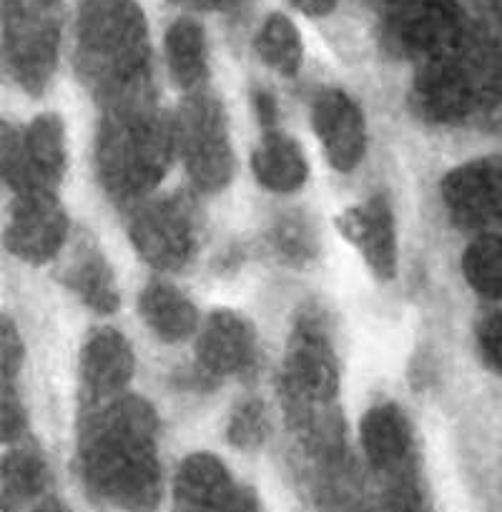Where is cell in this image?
I'll list each match as a JSON object with an SVG mask.
<instances>
[{"label":"cell","instance_id":"6da1fadb","mask_svg":"<svg viewBox=\"0 0 502 512\" xmlns=\"http://www.w3.org/2000/svg\"><path fill=\"white\" fill-rule=\"evenodd\" d=\"M159 417L146 400L121 395L91 407L78 432V472L93 500L126 512H154L164 497Z\"/></svg>","mask_w":502,"mask_h":512},{"label":"cell","instance_id":"7a4b0ae2","mask_svg":"<svg viewBox=\"0 0 502 512\" xmlns=\"http://www.w3.org/2000/svg\"><path fill=\"white\" fill-rule=\"evenodd\" d=\"M174 149V121L156 106L149 86L106 101L96 136V171L108 194L139 199L154 191Z\"/></svg>","mask_w":502,"mask_h":512},{"label":"cell","instance_id":"3957f363","mask_svg":"<svg viewBox=\"0 0 502 512\" xmlns=\"http://www.w3.org/2000/svg\"><path fill=\"white\" fill-rule=\"evenodd\" d=\"M149 56V23L136 0H86L76 31V68L103 103L149 86Z\"/></svg>","mask_w":502,"mask_h":512},{"label":"cell","instance_id":"277c9868","mask_svg":"<svg viewBox=\"0 0 502 512\" xmlns=\"http://www.w3.org/2000/svg\"><path fill=\"white\" fill-rule=\"evenodd\" d=\"M500 81L497 53L467 36L455 51L420 63L415 81L417 111L427 121H462L482 106L485 98L495 96Z\"/></svg>","mask_w":502,"mask_h":512},{"label":"cell","instance_id":"5b68a950","mask_svg":"<svg viewBox=\"0 0 502 512\" xmlns=\"http://www.w3.org/2000/svg\"><path fill=\"white\" fill-rule=\"evenodd\" d=\"M339 392V367L327 334L312 322L302 319L289 339L282 367V397L287 412L299 430L327 435L329 407Z\"/></svg>","mask_w":502,"mask_h":512},{"label":"cell","instance_id":"8992f818","mask_svg":"<svg viewBox=\"0 0 502 512\" xmlns=\"http://www.w3.org/2000/svg\"><path fill=\"white\" fill-rule=\"evenodd\" d=\"M364 457L385 480L387 500L395 512H430V497L420 475L415 432L397 405H377L359 425Z\"/></svg>","mask_w":502,"mask_h":512},{"label":"cell","instance_id":"52a82bcc","mask_svg":"<svg viewBox=\"0 0 502 512\" xmlns=\"http://www.w3.org/2000/svg\"><path fill=\"white\" fill-rule=\"evenodd\" d=\"M63 0H3L6 66L21 88L38 96L58 63Z\"/></svg>","mask_w":502,"mask_h":512},{"label":"cell","instance_id":"ba28073f","mask_svg":"<svg viewBox=\"0 0 502 512\" xmlns=\"http://www.w3.org/2000/svg\"><path fill=\"white\" fill-rule=\"evenodd\" d=\"M174 134L191 181L206 194L224 189L234 176V149L219 98L204 88L189 93L174 118Z\"/></svg>","mask_w":502,"mask_h":512},{"label":"cell","instance_id":"9c48e42d","mask_svg":"<svg viewBox=\"0 0 502 512\" xmlns=\"http://www.w3.org/2000/svg\"><path fill=\"white\" fill-rule=\"evenodd\" d=\"M382 31L392 51L417 63L455 51L470 36L457 0H385Z\"/></svg>","mask_w":502,"mask_h":512},{"label":"cell","instance_id":"30bf717a","mask_svg":"<svg viewBox=\"0 0 502 512\" xmlns=\"http://www.w3.org/2000/svg\"><path fill=\"white\" fill-rule=\"evenodd\" d=\"M66 161V126L56 113H41L26 128L3 126V179L13 194L56 191Z\"/></svg>","mask_w":502,"mask_h":512},{"label":"cell","instance_id":"8fae6325","mask_svg":"<svg viewBox=\"0 0 502 512\" xmlns=\"http://www.w3.org/2000/svg\"><path fill=\"white\" fill-rule=\"evenodd\" d=\"M134 249L159 272H176L196 251V224L184 199H154L134 211L129 221Z\"/></svg>","mask_w":502,"mask_h":512},{"label":"cell","instance_id":"7c38bea8","mask_svg":"<svg viewBox=\"0 0 502 512\" xmlns=\"http://www.w3.org/2000/svg\"><path fill=\"white\" fill-rule=\"evenodd\" d=\"M68 236V216L56 191L16 194L6 226V246L28 264H46L63 249Z\"/></svg>","mask_w":502,"mask_h":512},{"label":"cell","instance_id":"4fadbf2b","mask_svg":"<svg viewBox=\"0 0 502 512\" xmlns=\"http://www.w3.org/2000/svg\"><path fill=\"white\" fill-rule=\"evenodd\" d=\"M442 201L465 229H502V159L460 164L442 179Z\"/></svg>","mask_w":502,"mask_h":512},{"label":"cell","instance_id":"5bb4252c","mask_svg":"<svg viewBox=\"0 0 502 512\" xmlns=\"http://www.w3.org/2000/svg\"><path fill=\"white\" fill-rule=\"evenodd\" d=\"M174 500L179 512H262L257 495L241 490L229 467L211 452H196L181 462Z\"/></svg>","mask_w":502,"mask_h":512},{"label":"cell","instance_id":"9a60e30c","mask_svg":"<svg viewBox=\"0 0 502 512\" xmlns=\"http://www.w3.org/2000/svg\"><path fill=\"white\" fill-rule=\"evenodd\" d=\"M312 123L324 156L334 169L347 174L362 164L367 154V126L362 108L352 96L337 88L319 91L312 103Z\"/></svg>","mask_w":502,"mask_h":512},{"label":"cell","instance_id":"2e32d148","mask_svg":"<svg viewBox=\"0 0 502 512\" xmlns=\"http://www.w3.org/2000/svg\"><path fill=\"white\" fill-rule=\"evenodd\" d=\"M339 231L354 249L362 254L372 274L382 282L397 277L400 267V246H397V224L390 204L382 196L352 206L337 219Z\"/></svg>","mask_w":502,"mask_h":512},{"label":"cell","instance_id":"e0dca14e","mask_svg":"<svg viewBox=\"0 0 502 512\" xmlns=\"http://www.w3.org/2000/svg\"><path fill=\"white\" fill-rule=\"evenodd\" d=\"M134 349L118 329L103 327L81 349V387L88 407L121 397L134 377Z\"/></svg>","mask_w":502,"mask_h":512},{"label":"cell","instance_id":"ac0fdd59","mask_svg":"<svg viewBox=\"0 0 502 512\" xmlns=\"http://www.w3.org/2000/svg\"><path fill=\"white\" fill-rule=\"evenodd\" d=\"M257 354V334L249 319L241 314L221 309L209 314L199 327L196 339V367L201 377L224 379L239 374L254 362Z\"/></svg>","mask_w":502,"mask_h":512},{"label":"cell","instance_id":"d6986e66","mask_svg":"<svg viewBox=\"0 0 502 512\" xmlns=\"http://www.w3.org/2000/svg\"><path fill=\"white\" fill-rule=\"evenodd\" d=\"M251 171L257 176L264 189L274 194H292L302 189L309 176V164L304 159V151L292 136L282 131H267L262 144L251 156Z\"/></svg>","mask_w":502,"mask_h":512},{"label":"cell","instance_id":"ffe728a7","mask_svg":"<svg viewBox=\"0 0 502 512\" xmlns=\"http://www.w3.org/2000/svg\"><path fill=\"white\" fill-rule=\"evenodd\" d=\"M141 319L164 342H184L199 332V312L194 304L169 282H151L139 297Z\"/></svg>","mask_w":502,"mask_h":512},{"label":"cell","instance_id":"44dd1931","mask_svg":"<svg viewBox=\"0 0 502 512\" xmlns=\"http://www.w3.org/2000/svg\"><path fill=\"white\" fill-rule=\"evenodd\" d=\"M166 63L176 86L186 93L201 91L209 73L206 33L191 18H179L166 31Z\"/></svg>","mask_w":502,"mask_h":512},{"label":"cell","instance_id":"7402d4cb","mask_svg":"<svg viewBox=\"0 0 502 512\" xmlns=\"http://www.w3.org/2000/svg\"><path fill=\"white\" fill-rule=\"evenodd\" d=\"M66 284L81 297L86 307L98 314H111L118 309V287L106 256L98 249H83L66 269Z\"/></svg>","mask_w":502,"mask_h":512},{"label":"cell","instance_id":"603a6c76","mask_svg":"<svg viewBox=\"0 0 502 512\" xmlns=\"http://www.w3.org/2000/svg\"><path fill=\"white\" fill-rule=\"evenodd\" d=\"M48 467L36 447H16L3 460V510L13 512L26 502L43 497Z\"/></svg>","mask_w":502,"mask_h":512},{"label":"cell","instance_id":"cb8c5ba5","mask_svg":"<svg viewBox=\"0 0 502 512\" xmlns=\"http://www.w3.org/2000/svg\"><path fill=\"white\" fill-rule=\"evenodd\" d=\"M257 53L269 68L282 76H297L304 58V43L297 26L282 13H272L257 36Z\"/></svg>","mask_w":502,"mask_h":512},{"label":"cell","instance_id":"d4e9b609","mask_svg":"<svg viewBox=\"0 0 502 512\" xmlns=\"http://www.w3.org/2000/svg\"><path fill=\"white\" fill-rule=\"evenodd\" d=\"M462 274L477 294L502 299V231L480 236L462 254Z\"/></svg>","mask_w":502,"mask_h":512},{"label":"cell","instance_id":"484cf974","mask_svg":"<svg viewBox=\"0 0 502 512\" xmlns=\"http://www.w3.org/2000/svg\"><path fill=\"white\" fill-rule=\"evenodd\" d=\"M267 435V415H264V405L257 400L241 402L231 415L229 427H226V437L239 450H254L264 442Z\"/></svg>","mask_w":502,"mask_h":512},{"label":"cell","instance_id":"4316f807","mask_svg":"<svg viewBox=\"0 0 502 512\" xmlns=\"http://www.w3.org/2000/svg\"><path fill=\"white\" fill-rule=\"evenodd\" d=\"M23 339L11 319L0 324V367H3V384H13L23 364Z\"/></svg>","mask_w":502,"mask_h":512},{"label":"cell","instance_id":"83f0119b","mask_svg":"<svg viewBox=\"0 0 502 512\" xmlns=\"http://www.w3.org/2000/svg\"><path fill=\"white\" fill-rule=\"evenodd\" d=\"M0 430L3 440L16 442L26 435V410L18 400L13 384H3V400H0Z\"/></svg>","mask_w":502,"mask_h":512},{"label":"cell","instance_id":"f1b7e54d","mask_svg":"<svg viewBox=\"0 0 502 512\" xmlns=\"http://www.w3.org/2000/svg\"><path fill=\"white\" fill-rule=\"evenodd\" d=\"M477 342H480L482 359H485L495 372L502 374V312L492 314L490 319L482 322Z\"/></svg>","mask_w":502,"mask_h":512},{"label":"cell","instance_id":"f546056e","mask_svg":"<svg viewBox=\"0 0 502 512\" xmlns=\"http://www.w3.org/2000/svg\"><path fill=\"white\" fill-rule=\"evenodd\" d=\"M292 6L309 18H324L339 6V0H292Z\"/></svg>","mask_w":502,"mask_h":512},{"label":"cell","instance_id":"4dcf8cb0","mask_svg":"<svg viewBox=\"0 0 502 512\" xmlns=\"http://www.w3.org/2000/svg\"><path fill=\"white\" fill-rule=\"evenodd\" d=\"M257 111H259V118H262L264 128H267V131H272L274 123H277V106H274V101L269 93H259Z\"/></svg>","mask_w":502,"mask_h":512},{"label":"cell","instance_id":"1f68e13d","mask_svg":"<svg viewBox=\"0 0 502 512\" xmlns=\"http://www.w3.org/2000/svg\"><path fill=\"white\" fill-rule=\"evenodd\" d=\"M174 3L199 8V11H226V8L234 6L236 0H174Z\"/></svg>","mask_w":502,"mask_h":512},{"label":"cell","instance_id":"d6a6232c","mask_svg":"<svg viewBox=\"0 0 502 512\" xmlns=\"http://www.w3.org/2000/svg\"><path fill=\"white\" fill-rule=\"evenodd\" d=\"M31 512H71V510H68V505H63L61 500H56V497H43Z\"/></svg>","mask_w":502,"mask_h":512}]
</instances>
